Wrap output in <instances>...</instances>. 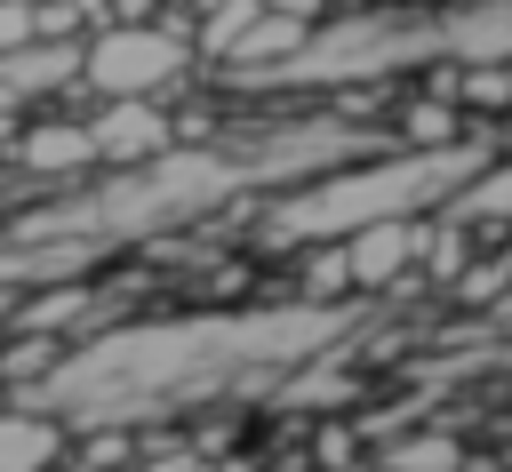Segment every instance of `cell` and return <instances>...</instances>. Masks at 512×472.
Segmentation results:
<instances>
[{
  "label": "cell",
  "instance_id": "6da1fadb",
  "mask_svg": "<svg viewBox=\"0 0 512 472\" xmlns=\"http://www.w3.org/2000/svg\"><path fill=\"white\" fill-rule=\"evenodd\" d=\"M464 176V152H440V160H392V168H368V176H344L328 192H312L304 208L280 216V232H360V224H384L400 208H416L424 192H448Z\"/></svg>",
  "mask_w": 512,
  "mask_h": 472
},
{
  "label": "cell",
  "instance_id": "7a4b0ae2",
  "mask_svg": "<svg viewBox=\"0 0 512 472\" xmlns=\"http://www.w3.org/2000/svg\"><path fill=\"white\" fill-rule=\"evenodd\" d=\"M176 64H184V40H176V32L120 24V32H104V40L88 48V88H104L112 104H120V96H152V88L176 80Z\"/></svg>",
  "mask_w": 512,
  "mask_h": 472
},
{
  "label": "cell",
  "instance_id": "3957f363",
  "mask_svg": "<svg viewBox=\"0 0 512 472\" xmlns=\"http://www.w3.org/2000/svg\"><path fill=\"white\" fill-rule=\"evenodd\" d=\"M88 136H96V160H120V168H152V160H168V120H160L152 96H120V104H104V120H88Z\"/></svg>",
  "mask_w": 512,
  "mask_h": 472
},
{
  "label": "cell",
  "instance_id": "277c9868",
  "mask_svg": "<svg viewBox=\"0 0 512 472\" xmlns=\"http://www.w3.org/2000/svg\"><path fill=\"white\" fill-rule=\"evenodd\" d=\"M424 256V224H408V216H384V224H360L352 240H344V272L360 280V288H384L392 272H408Z\"/></svg>",
  "mask_w": 512,
  "mask_h": 472
},
{
  "label": "cell",
  "instance_id": "5b68a950",
  "mask_svg": "<svg viewBox=\"0 0 512 472\" xmlns=\"http://www.w3.org/2000/svg\"><path fill=\"white\" fill-rule=\"evenodd\" d=\"M48 456H56V424L8 416V408H0V472H40Z\"/></svg>",
  "mask_w": 512,
  "mask_h": 472
},
{
  "label": "cell",
  "instance_id": "8992f818",
  "mask_svg": "<svg viewBox=\"0 0 512 472\" xmlns=\"http://www.w3.org/2000/svg\"><path fill=\"white\" fill-rule=\"evenodd\" d=\"M296 48H304V16L264 8V16L240 32V48H232V56H240V64H264V56H296Z\"/></svg>",
  "mask_w": 512,
  "mask_h": 472
},
{
  "label": "cell",
  "instance_id": "52a82bcc",
  "mask_svg": "<svg viewBox=\"0 0 512 472\" xmlns=\"http://www.w3.org/2000/svg\"><path fill=\"white\" fill-rule=\"evenodd\" d=\"M80 160H96L88 128H32L24 136V168H80Z\"/></svg>",
  "mask_w": 512,
  "mask_h": 472
},
{
  "label": "cell",
  "instance_id": "ba28073f",
  "mask_svg": "<svg viewBox=\"0 0 512 472\" xmlns=\"http://www.w3.org/2000/svg\"><path fill=\"white\" fill-rule=\"evenodd\" d=\"M392 472H456V448L448 440H408V448H392Z\"/></svg>",
  "mask_w": 512,
  "mask_h": 472
},
{
  "label": "cell",
  "instance_id": "9c48e42d",
  "mask_svg": "<svg viewBox=\"0 0 512 472\" xmlns=\"http://www.w3.org/2000/svg\"><path fill=\"white\" fill-rule=\"evenodd\" d=\"M32 40H40V16H32V8H16V0H8V8H0V56H24V48H32Z\"/></svg>",
  "mask_w": 512,
  "mask_h": 472
},
{
  "label": "cell",
  "instance_id": "30bf717a",
  "mask_svg": "<svg viewBox=\"0 0 512 472\" xmlns=\"http://www.w3.org/2000/svg\"><path fill=\"white\" fill-rule=\"evenodd\" d=\"M504 96H512V64H504Z\"/></svg>",
  "mask_w": 512,
  "mask_h": 472
},
{
  "label": "cell",
  "instance_id": "8fae6325",
  "mask_svg": "<svg viewBox=\"0 0 512 472\" xmlns=\"http://www.w3.org/2000/svg\"><path fill=\"white\" fill-rule=\"evenodd\" d=\"M304 8H320V0H304Z\"/></svg>",
  "mask_w": 512,
  "mask_h": 472
}]
</instances>
